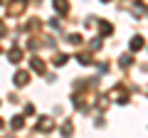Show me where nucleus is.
I'll list each match as a JSON object with an SVG mask.
<instances>
[{"label": "nucleus", "mask_w": 148, "mask_h": 138, "mask_svg": "<svg viewBox=\"0 0 148 138\" xmlns=\"http://www.w3.org/2000/svg\"><path fill=\"white\" fill-rule=\"evenodd\" d=\"M143 44H146V42H143V37H133L131 40V49H141Z\"/></svg>", "instance_id": "1"}, {"label": "nucleus", "mask_w": 148, "mask_h": 138, "mask_svg": "<svg viewBox=\"0 0 148 138\" xmlns=\"http://www.w3.org/2000/svg\"><path fill=\"white\" fill-rule=\"evenodd\" d=\"M15 84H27V74L25 72H17L15 74Z\"/></svg>", "instance_id": "3"}, {"label": "nucleus", "mask_w": 148, "mask_h": 138, "mask_svg": "<svg viewBox=\"0 0 148 138\" xmlns=\"http://www.w3.org/2000/svg\"><path fill=\"white\" fill-rule=\"evenodd\" d=\"M32 69H35V72H45V64H42V59H32Z\"/></svg>", "instance_id": "4"}, {"label": "nucleus", "mask_w": 148, "mask_h": 138, "mask_svg": "<svg viewBox=\"0 0 148 138\" xmlns=\"http://www.w3.org/2000/svg\"><path fill=\"white\" fill-rule=\"evenodd\" d=\"M12 126H15V128H20V126H22V118H20V116H17V118H12Z\"/></svg>", "instance_id": "8"}, {"label": "nucleus", "mask_w": 148, "mask_h": 138, "mask_svg": "<svg viewBox=\"0 0 148 138\" xmlns=\"http://www.w3.org/2000/svg\"><path fill=\"white\" fill-rule=\"evenodd\" d=\"M54 8H57V10H62V12H67V10H69L67 0H54Z\"/></svg>", "instance_id": "2"}, {"label": "nucleus", "mask_w": 148, "mask_h": 138, "mask_svg": "<svg viewBox=\"0 0 148 138\" xmlns=\"http://www.w3.org/2000/svg\"><path fill=\"white\" fill-rule=\"evenodd\" d=\"M69 42H74V44L82 42V35H69Z\"/></svg>", "instance_id": "6"}, {"label": "nucleus", "mask_w": 148, "mask_h": 138, "mask_svg": "<svg viewBox=\"0 0 148 138\" xmlns=\"http://www.w3.org/2000/svg\"><path fill=\"white\" fill-rule=\"evenodd\" d=\"M0 128H3V121H0Z\"/></svg>", "instance_id": "9"}, {"label": "nucleus", "mask_w": 148, "mask_h": 138, "mask_svg": "<svg viewBox=\"0 0 148 138\" xmlns=\"http://www.w3.org/2000/svg\"><path fill=\"white\" fill-rule=\"evenodd\" d=\"M64 62H67V54H59V57H54V64H57V67H59V64H64Z\"/></svg>", "instance_id": "5"}, {"label": "nucleus", "mask_w": 148, "mask_h": 138, "mask_svg": "<svg viewBox=\"0 0 148 138\" xmlns=\"http://www.w3.org/2000/svg\"><path fill=\"white\" fill-rule=\"evenodd\" d=\"M10 59H12V62H17V59H20V52H17V49H12V52H10Z\"/></svg>", "instance_id": "7"}]
</instances>
